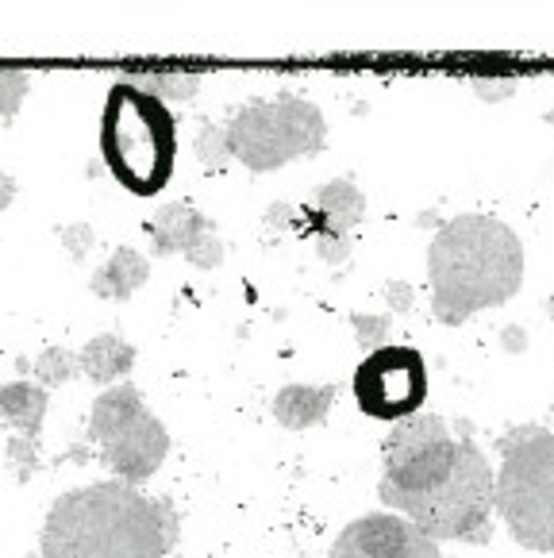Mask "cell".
<instances>
[{"label": "cell", "instance_id": "obj_5", "mask_svg": "<svg viewBox=\"0 0 554 558\" xmlns=\"http://www.w3.org/2000/svg\"><path fill=\"white\" fill-rule=\"evenodd\" d=\"M497 512L520 547L554 555V432L520 427L501 444Z\"/></svg>", "mask_w": 554, "mask_h": 558}, {"label": "cell", "instance_id": "obj_6", "mask_svg": "<svg viewBox=\"0 0 554 558\" xmlns=\"http://www.w3.org/2000/svg\"><path fill=\"white\" fill-rule=\"evenodd\" d=\"M231 158L254 173L281 170L301 155H316L327 143V123L312 100L304 97H277L254 100L231 120L228 128Z\"/></svg>", "mask_w": 554, "mask_h": 558}, {"label": "cell", "instance_id": "obj_19", "mask_svg": "<svg viewBox=\"0 0 554 558\" xmlns=\"http://www.w3.org/2000/svg\"><path fill=\"white\" fill-rule=\"evenodd\" d=\"M27 97V77L20 70H0V120H12Z\"/></svg>", "mask_w": 554, "mask_h": 558}, {"label": "cell", "instance_id": "obj_8", "mask_svg": "<svg viewBox=\"0 0 554 558\" xmlns=\"http://www.w3.org/2000/svg\"><path fill=\"white\" fill-rule=\"evenodd\" d=\"M354 397L374 420H412L427 397L424 354L412 347H382L354 369Z\"/></svg>", "mask_w": 554, "mask_h": 558}, {"label": "cell", "instance_id": "obj_26", "mask_svg": "<svg viewBox=\"0 0 554 558\" xmlns=\"http://www.w3.org/2000/svg\"><path fill=\"white\" fill-rule=\"evenodd\" d=\"M546 313H551V316H554V296H551V301H546Z\"/></svg>", "mask_w": 554, "mask_h": 558}, {"label": "cell", "instance_id": "obj_17", "mask_svg": "<svg viewBox=\"0 0 554 558\" xmlns=\"http://www.w3.org/2000/svg\"><path fill=\"white\" fill-rule=\"evenodd\" d=\"M82 369V354H70L65 347H50V351L39 354V362H35V374H39L47 386H62V381H70Z\"/></svg>", "mask_w": 554, "mask_h": 558}, {"label": "cell", "instance_id": "obj_1", "mask_svg": "<svg viewBox=\"0 0 554 558\" xmlns=\"http://www.w3.org/2000/svg\"><path fill=\"white\" fill-rule=\"evenodd\" d=\"M382 501L427 539L490 543L497 474L473 439L450 436L447 420H400L385 439Z\"/></svg>", "mask_w": 554, "mask_h": 558}, {"label": "cell", "instance_id": "obj_9", "mask_svg": "<svg viewBox=\"0 0 554 558\" xmlns=\"http://www.w3.org/2000/svg\"><path fill=\"white\" fill-rule=\"evenodd\" d=\"M327 558H443L435 539L397 512H370L339 532Z\"/></svg>", "mask_w": 554, "mask_h": 558}, {"label": "cell", "instance_id": "obj_10", "mask_svg": "<svg viewBox=\"0 0 554 558\" xmlns=\"http://www.w3.org/2000/svg\"><path fill=\"white\" fill-rule=\"evenodd\" d=\"M155 255H185L201 270H213L224 263V243L216 235L213 220L201 216L189 205H166L158 208V216L147 223Z\"/></svg>", "mask_w": 554, "mask_h": 558}, {"label": "cell", "instance_id": "obj_27", "mask_svg": "<svg viewBox=\"0 0 554 558\" xmlns=\"http://www.w3.org/2000/svg\"><path fill=\"white\" fill-rule=\"evenodd\" d=\"M551 123H554V112H551Z\"/></svg>", "mask_w": 554, "mask_h": 558}, {"label": "cell", "instance_id": "obj_23", "mask_svg": "<svg viewBox=\"0 0 554 558\" xmlns=\"http://www.w3.org/2000/svg\"><path fill=\"white\" fill-rule=\"evenodd\" d=\"M473 93L481 100H505L516 93V82H473Z\"/></svg>", "mask_w": 554, "mask_h": 558}, {"label": "cell", "instance_id": "obj_25", "mask_svg": "<svg viewBox=\"0 0 554 558\" xmlns=\"http://www.w3.org/2000/svg\"><path fill=\"white\" fill-rule=\"evenodd\" d=\"M508 351H523V331H505Z\"/></svg>", "mask_w": 554, "mask_h": 558}, {"label": "cell", "instance_id": "obj_13", "mask_svg": "<svg viewBox=\"0 0 554 558\" xmlns=\"http://www.w3.org/2000/svg\"><path fill=\"white\" fill-rule=\"evenodd\" d=\"M147 258L131 251V246H120L97 274H93V293L108 296V301H128L131 293H138V286H147Z\"/></svg>", "mask_w": 554, "mask_h": 558}, {"label": "cell", "instance_id": "obj_7", "mask_svg": "<svg viewBox=\"0 0 554 558\" xmlns=\"http://www.w3.org/2000/svg\"><path fill=\"white\" fill-rule=\"evenodd\" d=\"M89 436L100 444V459L116 474V482L138 485L162 466L170 451V436L150 416L135 386H112L97 397L89 416Z\"/></svg>", "mask_w": 554, "mask_h": 558}, {"label": "cell", "instance_id": "obj_22", "mask_svg": "<svg viewBox=\"0 0 554 558\" xmlns=\"http://www.w3.org/2000/svg\"><path fill=\"white\" fill-rule=\"evenodd\" d=\"M385 296H389L393 313H408V308H412V301H416L412 286H405V281H389V289H385Z\"/></svg>", "mask_w": 554, "mask_h": 558}, {"label": "cell", "instance_id": "obj_20", "mask_svg": "<svg viewBox=\"0 0 554 558\" xmlns=\"http://www.w3.org/2000/svg\"><path fill=\"white\" fill-rule=\"evenodd\" d=\"M354 324V336H359L362 347H374V351H382L385 339H389V316H351Z\"/></svg>", "mask_w": 554, "mask_h": 558}, {"label": "cell", "instance_id": "obj_14", "mask_svg": "<svg viewBox=\"0 0 554 558\" xmlns=\"http://www.w3.org/2000/svg\"><path fill=\"white\" fill-rule=\"evenodd\" d=\"M43 412H47V393L32 381H12L0 389V416L9 420L27 444H39Z\"/></svg>", "mask_w": 554, "mask_h": 558}, {"label": "cell", "instance_id": "obj_2", "mask_svg": "<svg viewBox=\"0 0 554 558\" xmlns=\"http://www.w3.org/2000/svg\"><path fill=\"white\" fill-rule=\"evenodd\" d=\"M178 517L166 497L128 482H97L58 497L43 524V558H166Z\"/></svg>", "mask_w": 554, "mask_h": 558}, {"label": "cell", "instance_id": "obj_16", "mask_svg": "<svg viewBox=\"0 0 554 558\" xmlns=\"http://www.w3.org/2000/svg\"><path fill=\"white\" fill-rule=\"evenodd\" d=\"M135 89L150 93L155 100H189L196 89H201V77L193 74H147V77H135Z\"/></svg>", "mask_w": 554, "mask_h": 558}, {"label": "cell", "instance_id": "obj_21", "mask_svg": "<svg viewBox=\"0 0 554 558\" xmlns=\"http://www.w3.org/2000/svg\"><path fill=\"white\" fill-rule=\"evenodd\" d=\"M62 239H65V246L74 251V258H85V251L93 246V231L85 228V223H70V228L62 231Z\"/></svg>", "mask_w": 554, "mask_h": 558}, {"label": "cell", "instance_id": "obj_3", "mask_svg": "<svg viewBox=\"0 0 554 558\" xmlns=\"http://www.w3.org/2000/svg\"><path fill=\"white\" fill-rule=\"evenodd\" d=\"M432 313L458 328L481 308L513 301L523 286V243L493 216H458L443 223L427 251Z\"/></svg>", "mask_w": 554, "mask_h": 558}, {"label": "cell", "instance_id": "obj_15", "mask_svg": "<svg viewBox=\"0 0 554 558\" xmlns=\"http://www.w3.org/2000/svg\"><path fill=\"white\" fill-rule=\"evenodd\" d=\"M131 366H135V347L123 343L120 336H97V339H89V343H85V351H82L85 378L100 381V386L128 378Z\"/></svg>", "mask_w": 554, "mask_h": 558}, {"label": "cell", "instance_id": "obj_12", "mask_svg": "<svg viewBox=\"0 0 554 558\" xmlns=\"http://www.w3.org/2000/svg\"><path fill=\"white\" fill-rule=\"evenodd\" d=\"M335 397H339L335 386H289L274 397V416H277V424L301 432V427H312L327 416Z\"/></svg>", "mask_w": 554, "mask_h": 558}, {"label": "cell", "instance_id": "obj_18", "mask_svg": "<svg viewBox=\"0 0 554 558\" xmlns=\"http://www.w3.org/2000/svg\"><path fill=\"white\" fill-rule=\"evenodd\" d=\"M196 158L204 162V170H224L231 158V143H228V132L213 128V123H204L201 135H196Z\"/></svg>", "mask_w": 554, "mask_h": 558}, {"label": "cell", "instance_id": "obj_4", "mask_svg": "<svg viewBox=\"0 0 554 558\" xmlns=\"http://www.w3.org/2000/svg\"><path fill=\"white\" fill-rule=\"evenodd\" d=\"M100 155L128 193L135 197L162 193L173 173V158H178L170 108L131 82L116 85L100 116Z\"/></svg>", "mask_w": 554, "mask_h": 558}, {"label": "cell", "instance_id": "obj_11", "mask_svg": "<svg viewBox=\"0 0 554 558\" xmlns=\"http://www.w3.org/2000/svg\"><path fill=\"white\" fill-rule=\"evenodd\" d=\"M366 216V197L354 181H327L309 205V220L316 223V239H351V231Z\"/></svg>", "mask_w": 554, "mask_h": 558}, {"label": "cell", "instance_id": "obj_24", "mask_svg": "<svg viewBox=\"0 0 554 558\" xmlns=\"http://www.w3.org/2000/svg\"><path fill=\"white\" fill-rule=\"evenodd\" d=\"M12 197H16V181H12L9 173H0V213L12 205Z\"/></svg>", "mask_w": 554, "mask_h": 558}]
</instances>
